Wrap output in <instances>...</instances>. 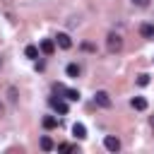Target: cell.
Returning <instances> with one entry per match:
<instances>
[{
    "label": "cell",
    "mask_w": 154,
    "mask_h": 154,
    "mask_svg": "<svg viewBox=\"0 0 154 154\" xmlns=\"http://www.w3.org/2000/svg\"><path fill=\"white\" fill-rule=\"evenodd\" d=\"M38 144H41V149H43V152H51V149H53V140H51V137H41V142H38Z\"/></svg>",
    "instance_id": "obj_14"
},
{
    "label": "cell",
    "mask_w": 154,
    "mask_h": 154,
    "mask_svg": "<svg viewBox=\"0 0 154 154\" xmlns=\"http://www.w3.org/2000/svg\"><path fill=\"white\" fill-rule=\"evenodd\" d=\"M72 135H75L77 140H84V137H87V128H84L82 123H75V125H72Z\"/></svg>",
    "instance_id": "obj_9"
},
{
    "label": "cell",
    "mask_w": 154,
    "mask_h": 154,
    "mask_svg": "<svg viewBox=\"0 0 154 154\" xmlns=\"http://www.w3.org/2000/svg\"><path fill=\"white\" fill-rule=\"evenodd\" d=\"M55 46H60L63 51H67V48H72V38L67 34H58L55 36Z\"/></svg>",
    "instance_id": "obj_6"
},
{
    "label": "cell",
    "mask_w": 154,
    "mask_h": 154,
    "mask_svg": "<svg viewBox=\"0 0 154 154\" xmlns=\"http://www.w3.org/2000/svg\"><path fill=\"white\" fill-rule=\"evenodd\" d=\"M24 55L31 58V60H36V58H38V48H36V46H26V48H24Z\"/></svg>",
    "instance_id": "obj_13"
},
{
    "label": "cell",
    "mask_w": 154,
    "mask_h": 154,
    "mask_svg": "<svg viewBox=\"0 0 154 154\" xmlns=\"http://www.w3.org/2000/svg\"><path fill=\"white\" fill-rule=\"evenodd\" d=\"M130 103H132L135 111H144V108H147V99H144V96H135Z\"/></svg>",
    "instance_id": "obj_10"
},
{
    "label": "cell",
    "mask_w": 154,
    "mask_h": 154,
    "mask_svg": "<svg viewBox=\"0 0 154 154\" xmlns=\"http://www.w3.org/2000/svg\"><path fill=\"white\" fill-rule=\"evenodd\" d=\"M94 103L96 106H101V108H111V96H108V91H103V89H99L96 94H94Z\"/></svg>",
    "instance_id": "obj_3"
},
{
    "label": "cell",
    "mask_w": 154,
    "mask_h": 154,
    "mask_svg": "<svg viewBox=\"0 0 154 154\" xmlns=\"http://www.w3.org/2000/svg\"><path fill=\"white\" fill-rule=\"evenodd\" d=\"M51 106H53V111H55V113H60V116H65V113H67V101H63L60 96H58V99H51Z\"/></svg>",
    "instance_id": "obj_5"
},
{
    "label": "cell",
    "mask_w": 154,
    "mask_h": 154,
    "mask_svg": "<svg viewBox=\"0 0 154 154\" xmlns=\"http://www.w3.org/2000/svg\"><path fill=\"white\" fill-rule=\"evenodd\" d=\"M0 113H2V106H0Z\"/></svg>",
    "instance_id": "obj_19"
},
{
    "label": "cell",
    "mask_w": 154,
    "mask_h": 154,
    "mask_svg": "<svg viewBox=\"0 0 154 154\" xmlns=\"http://www.w3.org/2000/svg\"><path fill=\"white\" fill-rule=\"evenodd\" d=\"M38 51H41L43 55H53V53H55V41L43 38V41H41V46H38Z\"/></svg>",
    "instance_id": "obj_4"
},
{
    "label": "cell",
    "mask_w": 154,
    "mask_h": 154,
    "mask_svg": "<svg viewBox=\"0 0 154 154\" xmlns=\"http://www.w3.org/2000/svg\"><path fill=\"white\" fill-rule=\"evenodd\" d=\"M65 72H67V77H79V72H82V70H79V65H77V63H70V65L65 67Z\"/></svg>",
    "instance_id": "obj_11"
},
{
    "label": "cell",
    "mask_w": 154,
    "mask_h": 154,
    "mask_svg": "<svg viewBox=\"0 0 154 154\" xmlns=\"http://www.w3.org/2000/svg\"><path fill=\"white\" fill-rule=\"evenodd\" d=\"M43 128H46V130H53V128H58V118H53V116H46V118H43Z\"/></svg>",
    "instance_id": "obj_12"
},
{
    "label": "cell",
    "mask_w": 154,
    "mask_h": 154,
    "mask_svg": "<svg viewBox=\"0 0 154 154\" xmlns=\"http://www.w3.org/2000/svg\"><path fill=\"white\" fill-rule=\"evenodd\" d=\"M58 152H72V144L63 142V144H58Z\"/></svg>",
    "instance_id": "obj_16"
},
{
    "label": "cell",
    "mask_w": 154,
    "mask_h": 154,
    "mask_svg": "<svg viewBox=\"0 0 154 154\" xmlns=\"http://www.w3.org/2000/svg\"><path fill=\"white\" fill-rule=\"evenodd\" d=\"M132 2H135L137 7H147V5H149V0H132Z\"/></svg>",
    "instance_id": "obj_17"
},
{
    "label": "cell",
    "mask_w": 154,
    "mask_h": 154,
    "mask_svg": "<svg viewBox=\"0 0 154 154\" xmlns=\"http://www.w3.org/2000/svg\"><path fill=\"white\" fill-rule=\"evenodd\" d=\"M53 89H55L58 94H63L67 101H79V91H77V89H67L65 84H55Z\"/></svg>",
    "instance_id": "obj_2"
},
{
    "label": "cell",
    "mask_w": 154,
    "mask_h": 154,
    "mask_svg": "<svg viewBox=\"0 0 154 154\" xmlns=\"http://www.w3.org/2000/svg\"><path fill=\"white\" fill-rule=\"evenodd\" d=\"M140 34H142L144 38H149V41H154V24H149V22H144V24L140 26Z\"/></svg>",
    "instance_id": "obj_8"
},
{
    "label": "cell",
    "mask_w": 154,
    "mask_h": 154,
    "mask_svg": "<svg viewBox=\"0 0 154 154\" xmlns=\"http://www.w3.org/2000/svg\"><path fill=\"white\" fill-rule=\"evenodd\" d=\"M137 84H140V87H147V84H149V75H140V77H137Z\"/></svg>",
    "instance_id": "obj_15"
},
{
    "label": "cell",
    "mask_w": 154,
    "mask_h": 154,
    "mask_svg": "<svg viewBox=\"0 0 154 154\" xmlns=\"http://www.w3.org/2000/svg\"><path fill=\"white\" fill-rule=\"evenodd\" d=\"M106 48H108V53H118V51L123 48L120 34H108V36H106Z\"/></svg>",
    "instance_id": "obj_1"
},
{
    "label": "cell",
    "mask_w": 154,
    "mask_h": 154,
    "mask_svg": "<svg viewBox=\"0 0 154 154\" xmlns=\"http://www.w3.org/2000/svg\"><path fill=\"white\" fill-rule=\"evenodd\" d=\"M103 147H106L108 152H118V149H120V140L113 137V135H108V137L103 140Z\"/></svg>",
    "instance_id": "obj_7"
},
{
    "label": "cell",
    "mask_w": 154,
    "mask_h": 154,
    "mask_svg": "<svg viewBox=\"0 0 154 154\" xmlns=\"http://www.w3.org/2000/svg\"><path fill=\"white\" fill-rule=\"evenodd\" d=\"M149 125H152V130H154V116H152V118H149Z\"/></svg>",
    "instance_id": "obj_18"
}]
</instances>
